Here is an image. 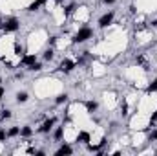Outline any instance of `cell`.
Returning <instances> with one entry per match:
<instances>
[{"mask_svg": "<svg viewBox=\"0 0 157 156\" xmlns=\"http://www.w3.org/2000/svg\"><path fill=\"white\" fill-rule=\"evenodd\" d=\"M73 68H77V61H71V59H62L59 64V70L62 74H71Z\"/></svg>", "mask_w": 157, "mask_h": 156, "instance_id": "obj_5", "label": "cell"}, {"mask_svg": "<svg viewBox=\"0 0 157 156\" xmlns=\"http://www.w3.org/2000/svg\"><path fill=\"white\" fill-rule=\"evenodd\" d=\"M28 99H29V94H28V92H24V90H22V92H17V96H15V101H17L18 105L26 103Z\"/></svg>", "mask_w": 157, "mask_h": 156, "instance_id": "obj_10", "label": "cell"}, {"mask_svg": "<svg viewBox=\"0 0 157 156\" xmlns=\"http://www.w3.org/2000/svg\"><path fill=\"white\" fill-rule=\"evenodd\" d=\"M4 97V88H2V84H0V99Z\"/></svg>", "mask_w": 157, "mask_h": 156, "instance_id": "obj_26", "label": "cell"}, {"mask_svg": "<svg viewBox=\"0 0 157 156\" xmlns=\"http://www.w3.org/2000/svg\"><path fill=\"white\" fill-rule=\"evenodd\" d=\"M154 92H157V77L148 84V88H146V94H154Z\"/></svg>", "mask_w": 157, "mask_h": 156, "instance_id": "obj_18", "label": "cell"}, {"mask_svg": "<svg viewBox=\"0 0 157 156\" xmlns=\"http://www.w3.org/2000/svg\"><path fill=\"white\" fill-rule=\"evenodd\" d=\"M26 70H29V72H40V70H42V64H40L39 61H37V63H33L31 66H28Z\"/></svg>", "mask_w": 157, "mask_h": 156, "instance_id": "obj_19", "label": "cell"}, {"mask_svg": "<svg viewBox=\"0 0 157 156\" xmlns=\"http://www.w3.org/2000/svg\"><path fill=\"white\" fill-rule=\"evenodd\" d=\"M68 97H70V96H68L66 92H64V94H59V96L55 97V103H57V105H64V103L68 101Z\"/></svg>", "mask_w": 157, "mask_h": 156, "instance_id": "obj_15", "label": "cell"}, {"mask_svg": "<svg viewBox=\"0 0 157 156\" xmlns=\"http://www.w3.org/2000/svg\"><path fill=\"white\" fill-rule=\"evenodd\" d=\"M113 18H115V13H113V11H108V13H104V15H101V17H99L97 26H99L101 30H104V28H108V26L113 22Z\"/></svg>", "mask_w": 157, "mask_h": 156, "instance_id": "obj_4", "label": "cell"}, {"mask_svg": "<svg viewBox=\"0 0 157 156\" xmlns=\"http://www.w3.org/2000/svg\"><path fill=\"white\" fill-rule=\"evenodd\" d=\"M155 123H157V110L152 114V116H150V127H154Z\"/></svg>", "mask_w": 157, "mask_h": 156, "instance_id": "obj_22", "label": "cell"}, {"mask_svg": "<svg viewBox=\"0 0 157 156\" xmlns=\"http://www.w3.org/2000/svg\"><path fill=\"white\" fill-rule=\"evenodd\" d=\"M55 125H57V117L55 116L46 117V119L40 123V127L37 129V132H39V134H49V132L55 129Z\"/></svg>", "mask_w": 157, "mask_h": 156, "instance_id": "obj_3", "label": "cell"}, {"mask_svg": "<svg viewBox=\"0 0 157 156\" xmlns=\"http://www.w3.org/2000/svg\"><path fill=\"white\" fill-rule=\"evenodd\" d=\"M11 116H13V114H11V110H9V109H2V110H0V119H2V121L9 119Z\"/></svg>", "mask_w": 157, "mask_h": 156, "instance_id": "obj_17", "label": "cell"}, {"mask_svg": "<svg viewBox=\"0 0 157 156\" xmlns=\"http://www.w3.org/2000/svg\"><path fill=\"white\" fill-rule=\"evenodd\" d=\"M148 142H157V129H154V130L148 134Z\"/></svg>", "mask_w": 157, "mask_h": 156, "instance_id": "obj_21", "label": "cell"}, {"mask_svg": "<svg viewBox=\"0 0 157 156\" xmlns=\"http://www.w3.org/2000/svg\"><path fill=\"white\" fill-rule=\"evenodd\" d=\"M20 136V127H11L7 129V138H17Z\"/></svg>", "mask_w": 157, "mask_h": 156, "instance_id": "obj_14", "label": "cell"}, {"mask_svg": "<svg viewBox=\"0 0 157 156\" xmlns=\"http://www.w3.org/2000/svg\"><path fill=\"white\" fill-rule=\"evenodd\" d=\"M55 2H57V4H62V2H64V0H55Z\"/></svg>", "mask_w": 157, "mask_h": 156, "instance_id": "obj_27", "label": "cell"}, {"mask_svg": "<svg viewBox=\"0 0 157 156\" xmlns=\"http://www.w3.org/2000/svg\"><path fill=\"white\" fill-rule=\"evenodd\" d=\"M91 37H93V30H91L90 26H80L71 40H73V44H82V42L90 40Z\"/></svg>", "mask_w": 157, "mask_h": 156, "instance_id": "obj_1", "label": "cell"}, {"mask_svg": "<svg viewBox=\"0 0 157 156\" xmlns=\"http://www.w3.org/2000/svg\"><path fill=\"white\" fill-rule=\"evenodd\" d=\"M102 2H104V4H106V6H113V4H115V2H117V0H102Z\"/></svg>", "mask_w": 157, "mask_h": 156, "instance_id": "obj_25", "label": "cell"}, {"mask_svg": "<svg viewBox=\"0 0 157 156\" xmlns=\"http://www.w3.org/2000/svg\"><path fill=\"white\" fill-rule=\"evenodd\" d=\"M33 63H37V55H35V53H28V55H22V57H20V64L26 66V68L31 66Z\"/></svg>", "mask_w": 157, "mask_h": 156, "instance_id": "obj_6", "label": "cell"}, {"mask_svg": "<svg viewBox=\"0 0 157 156\" xmlns=\"http://www.w3.org/2000/svg\"><path fill=\"white\" fill-rule=\"evenodd\" d=\"M53 57H55V48L53 46H49L48 50H44V53H42V59L44 61H51Z\"/></svg>", "mask_w": 157, "mask_h": 156, "instance_id": "obj_12", "label": "cell"}, {"mask_svg": "<svg viewBox=\"0 0 157 156\" xmlns=\"http://www.w3.org/2000/svg\"><path fill=\"white\" fill-rule=\"evenodd\" d=\"M33 136V129H31V125H24V127H20V138H31Z\"/></svg>", "mask_w": 157, "mask_h": 156, "instance_id": "obj_11", "label": "cell"}, {"mask_svg": "<svg viewBox=\"0 0 157 156\" xmlns=\"http://www.w3.org/2000/svg\"><path fill=\"white\" fill-rule=\"evenodd\" d=\"M57 39H59V37H57V35H51V37H49V39H48V42H49V46H53V44H55V42H57Z\"/></svg>", "mask_w": 157, "mask_h": 156, "instance_id": "obj_23", "label": "cell"}, {"mask_svg": "<svg viewBox=\"0 0 157 156\" xmlns=\"http://www.w3.org/2000/svg\"><path fill=\"white\" fill-rule=\"evenodd\" d=\"M90 140H91V136H90V132H86V130H80L77 134V138H75L77 143H84V145H88Z\"/></svg>", "mask_w": 157, "mask_h": 156, "instance_id": "obj_8", "label": "cell"}, {"mask_svg": "<svg viewBox=\"0 0 157 156\" xmlns=\"http://www.w3.org/2000/svg\"><path fill=\"white\" fill-rule=\"evenodd\" d=\"M55 154L57 156H68V154H73V147L71 145H68V143H62L57 151H55Z\"/></svg>", "mask_w": 157, "mask_h": 156, "instance_id": "obj_7", "label": "cell"}, {"mask_svg": "<svg viewBox=\"0 0 157 156\" xmlns=\"http://www.w3.org/2000/svg\"><path fill=\"white\" fill-rule=\"evenodd\" d=\"M0 84H2V79H0Z\"/></svg>", "mask_w": 157, "mask_h": 156, "instance_id": "obj_28", "label": "cell"}, {"mask_svg": "<svg viewBox=\"0 0 157 156\" xmlns=\"http://www.w3.org/2000/svg\"><path fill=\"white\" fill-rule=\"evenodd\" d=\"M62 138H64V125L55 127L53 129V142H62Z\"/></svg>", "mask_w": 157, "mask_h": 156, "instance_id": "obj_9", "label": "cell"}, {"mask_svg": "<svg viewBox=\"0 0 157 156\" xmlns=\"http://www.w3.org/2000/svg\"><path fill=\"white\" fill-rule=\"evenodd\" d=\"M75 9H77V4H68V6L64 7V15H66V17H70Z\"/></svg>", "mask_w": 157, "mask_h": 156, "instance_id": "obj_16", "label": "cell"}, {"mask_svg": "<svg viewBox=\"0 0 157 156\" xmlns=\"http://www.w3.org/2000/svg\"><path fill=\"white\" fill-rule=\"evenodd\" d=\"M0 28H2L6 33H15V31H18V28H20V20H18L17 17H7V18L2 20Z\"/></svg>", "mask_w": 157, "mask_h": 156, "instance_id": "obj_2", "label": "cell"}, {"mask_svg": "<svg viewBox=\"0 0 157 156\" xmlns=\"http://www.w3.org/2000/svg\"><path fill=\"white\" fill-rule=\"evenodd\" d=\"M7 140V130L6 129H0V143H4Z\"/></svg>", "mask_w": 157, "mask_h": 156, "instance_id": "obj_20", "label": "cell"}, {"mask_svg": "<svg viewBox=\"0 0 157 156\" xmlns=\"http://www.w3.org/2000/svg\"><path fill=\"white\" fill-rule=\"evenodd\" d=\"M121 114H122V116H128V105H126V103L122 105V112H121Z\"/></svg>", "mask_w": 157, "mask_h": 156, "instance_id": "obj_24", "label": "cell"}, {"mask_svg": "<svg viewBox=\"0 0 157 156\" xmlns=\"http://www.w3.org/2000/svg\"><path fill=\"white\" fill-rule=\"evenodd\" d=\"M84 107H86V110H88V112H95V110L99 109V103H97V101H86V103H84Z\"/></svg>", "mask_w": 157, "mask_h": 156, "instance_id": "obj_13", "label": "cell"}]
</instances>
